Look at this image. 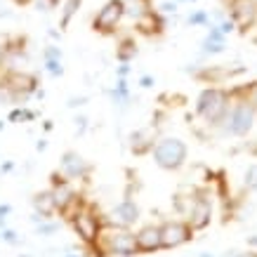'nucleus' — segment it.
Returning a JSON list of instances; mask_svg holds the SVG:
<instances>
[{
    "mask_svg": "<svg viewBox=\"0 0 257 257\" xmlns=\"http://www.w3.org/2000/svg\"><path fill=\"white\" fill-rule=\"evenodd\" d=\"M151 156H154V163L161 170L175 172L187 165L189 147L187 142L179 140V137H158L154 149H151Z\"/></svg>",
    "mask_w": 257,
    "mask_h": 257,
    "instance_id": "obj_5",
    "label": "nucleus"
},
{
    "mask_svg": "<svg viewBox=\"0 0 257 257\" xmlns=\"http://www.w3.org/2000/svg\"><path fill=\"white\" fill-rule=\"evenodd\" d=\"M255 43H257V38H255Z\"/></svg>",
    "mask_w": 257,
    "mask_h": 257,
    "instance_id": "obj_47",
    "label": "nucleus"
},
{
    "mask_svg": "<svg viewBox=\"0 0 257 257\" xmlns=\"http://www.w3.org/2000/svg\"><path fill=\"white\" fill-rule=\"evenodd\" d=\"M135 243H137V252L149 255V252H158L163 250L161 243V224H144L142 229L135 231Z\"/></svg>",
    "mask_w": 257,
    "mask_h": 257,
    "instance_id": "obj_13",
    "label": "nucleus"
},
{
    "mask_svg": "<svg viewBox=\"0 0 257 257\" xmlns=\"http://www.w3.org/2000/svg\"><path fill=\"white\" fill-rule=\"evenodd\" d=\"M248 243H250V245H255V248H257V234H255V236H250V241H248Z\"/></svg>",
    "mask_w": 257,
    "mask_h": 257,
    "instance_id": "obj_40",
    "label": "nucleus"
},
{
    "mask_svg": "<svg viewBox=\"0 0 257 257\" xmlns=\"http://www.w3.org/2000/svg\"><path fill=\"white\" fill-rule=\"evenodd\" d=\"M90 257H135L137 252V243H135V231L127 226L116 224H104L99 238L94 245L85 248Z\"/></svg>",
    "mask_w": 257,
    "mask_h": 257,
    "instance_id": "obj_1",
    "label": "nucleus"
},
{
    "mask_svg": "<svg viewBox=\"0 0 257 257\" xmlns=\"http://www.w3.org/2000/svg\"><path fill=\"white\" fill-rule=\"evenodd\" d=\"M224 50H226V36L219 31L217 26H208V33L201 40V55L203 57L222 55Z\"/></svg>",
    "mask_w": 257,
    "mask_h": 257,
    "instance_id": "obj_16",
    "label": "nucleus"
},
{
    "mask_svg": "<svg viewBox=\"0 0 257 257\" xmlns=\"http://www.w3.org/2000/svg\"><path fill=\"white\" fill-rule=\"evenodd\" d=\"M83 8V0H64L62 12H59V31H66L73 22V17L78 15V10Z\"/></svg>",
    "mask_w": 257,
    "mask_h": 257,
    "instance_id": "obj_19",
    "label": "nucleus"
},
{
    "mask_svg": "<svg viewBox=\"0 0 257 257\" xmlns=\"http://www.w3.org/2000/svg\"><path fill=\"white\" fill-rule=\"evenodd\" d=\"M158 127H142V130H135L133 135H130V151H133L135 156H147V154H151V149H154V144H156L158 135H156Z\"/></svg>",
    "mask_w": 257,
    "mask_h": 257,
    "instance_id": "obj_14",
    "label": "nucleus"
},
{
    "mask_svg": "<svg viewBox=\"0 0 257 257\" xmlns=\"http://www.w3.org/2000/svg\"><path fill=\"white\" fill-rule=\"evenodd\" d=\"M43 69H45V73H50L52 78L64 76V62L62 59H43Z\"/></svg>",
    "mask_w": 257,
    "mask_h": 257,
    "instance_id": "obj_23",
    "label": "nucleus"
},
{
    "mask_svg": "<svg viewBox=\"0 0 257 257\" xmlns=\"http://www.w3.org/2000/svg\"><path fill=\"white\" fill-rule=\"evenodd\" d=\"M5 69V47H3V40H0V71Z\"/></svg>",
    "mask_w": 257,
    "mask_h": 257,
    "instance_id": "obj_35",
    "label": "nucleus"
},
{
    "mask_svg": "<svg viewBox=\"0 0 257 257\" xmlns=\"http://www.w3.org/2000/svg\"><path fill=\"white\" fill-rule=\"evenodd\" d=\"M177 3H196V0H177Z\"/></svg>",
    "mask_w": 257,
    "mask_h": 257,
    "instance_id": "obj_44",
    "label": "nucleus"
},
{
    "mask_svg": "<svg viewBox=\"0 0 257 257\" xmlns=\"http://www.w3.org/2000/svg\"><path fill=\"white\" fill-rule=\"evenodd\" d=\"M189 26H208L210 24V12L208 10H194L187 19Z\"/></svg>",
    "mask_w": 257,
    "mask_h": 257,
    "instance_id": "obj_22",
    "label": "nucleus"
},
{
    "mask_svg": "<svg viewBox=\"0 0 257 257\" xmlns=\"http://www.w3.org/2000/svg\"><path fill=\"white\" fill-rule=\"evenodd\" d=\"M229 19L236 24L238 31H250L257 24V0H226Z\"/></svg>",
    "mask_w": 257,
    "mask_h": 257,
    "instance_id": "obj_11",
    "label": "nucleus"
},
{
    "mask_svg": "<svg viewBox=\"0 0 257 257\" xmlns=\"http://www.w3.org/2000/svg\"><path fill=\"white\" fill-rule=\"evenodd\" d=\"M15 170V161H5V163H0V172L3 175H8V172Z\"/></svg>",
    "mask_w": 257,
    "mask_h": 257,
    "instance_id": "obj_33",
    "label": "nucleus"
},
{
    "mask_svg": "<svg viewBox=\"0 0 257 257\" xmlns=\"http://www.w3.org/2000/svg\"><path fill=\"white\" fill-rule=\"evenodd\" d=\"M137 85L144 87V90H149V87L156 85V78L154 76H149V73H144V76H140V80H137Z\"/></svg>",
    "mask_w": 257,
    "mask_h": 257,
    "instance_id": "obj_31",
    "label": "nucleus"
},
{
    "mask_svg": "<svg viewBox=\"0 0 257 257\" xmlns=\"http://www.w3.org/2000/svg\"><path fill=\"white\" fill-rule=\"evenodd\" d=\"M31 205H33V212H38L43 219L55 217V215H57L55 198H52V191H50V189H45V191H38V194H33Z\"/></svg>",
    "mask_w": 257,
    "mask_h": 257,
    "instance_id": "obj_17",
    "label": "nucleus"
},
{
    "mask_svg": "<svg viewBox=\"0 0 257 257\" xmlns=\"http://www.w3.org/2000/svg\"><path fill=\"white\" fill-rule=\"evenodd\" d=\"M231 94H236V97H241L243 94V97H245V99L257 109V83H252L250 87H243V90H231Z\"/></svg>",
    "mask_w": 257,
    "mask_h": 257,
    "instance_id": "obj_24",
    "label": "nucleus"
},
{
    "mask_svg": "<svg viewBox=\"0 0 257 257\" xmlns=\"http://www.w3.org/2000/svg\"><path fill=\"white\" fill-rule=\"evenodd\" d=\"M133 73V66H130V62H118V69H116V76L118 78H127Z\"/></svg>",
    "mask_w": 257,
    "mask_h": 257,
    "instance_id": "obj_29",
    "label": "nucleus"
},
{
    "mask_svg": "<svg viewBox=\"0 0 257 257\" xmlns=\"http://www.w3.org/2000/svg\"><path fill=\"white\" fill-rule=\"evenodd\" d=\"M73 123H76V135H85L87 133V123H90V120H87L85 116H76Z\"/></svg>",
    "mask_w": 257,
    "mask_h": 257,
    "instance_id": "obj_30",
    "label": "nucleus"
},
{
    "mask_svg": "<svg viewBox=\"0 0 257 257\" xmlns=\"http://www.w3.org/2000/svg\"><path fill=\"white\" fill-rule=\"evenodd\" d=\"M177 10H179V3H177V0H163V3L158 5V12H161V15H163V17H168V15H175Z\"/></svg>",
    "mask_w": 257,
    "mask_h": 257,
    "instance_id": "obj_26",
    "label": "nucleus"
},
{
    "mask_svg": "<svg viewBox=\"0 0 257 257\" xmlns=\"http://www.w3.org/2000/svg\"><path fill=\"white\" fill-rule=\"evenodd\" d=\"M0 236H3V243H8V245H19V234H17L15 229H10V226H5L3 231H0Z\"/></svg>",
    "mask_w": 257,
    "mask_h": 257,
    "instance_id": "obj_25",
    "label": "nucleus"
},
{
    "mask_svg": "<svg viewBox=\"0 0 257 257\" xmlns=\"http://www.w3.org/2000/svg\"><path fill=\"white\" fill-rule=\"evenodd\" d=\"M19 257H33V255H19Z\"/></svg>",
    "mask_w": 257,
    "mask_h": 257,
    "instance_id": "obj_45",
    "label": "nucleus"
},
{
    "mask_svg": "<svg viewBox=\"0 0 257 257\" xmlns=\"http://www.w3.org/2000/svg\"><path fill=\"white\" fill-rule=\"evenodd\" d=\"M255 116H257V109L250 104L245 97H236L231 94V106L226 111V116L222 118V133L224 135H231V137H245V135L252 130L255 125Z\"/></svg>",
    "mask_w": 257,
    "mask_h": 257,
    "instance_id": "obj_4",
    "label": "nucleus"
},
{
    "mask_svg": "<svg viewBox=\"0 0 257 257\" xmlns=\"http://www.w3.org/2000/svg\"><path fill=\"white\" fill-rule=\"evenodd\" d=\"M135 31L142 33V36H149V38H154V36H161L165 31V17L158 12V10H151L147 15L137 19L135 22Z\"/></svg>",
    "mask_w": 257,
    "mask_h": 257,
    "instance_id": "obj_15",
    "label": "nucleus"
},
{
    "mask_svg": "<svg viewBox=\"0 0 257 257\" xmlns=\"http://www.w3.org/2000/svg\"><path fill=\"white\" fill-rule=\"evenodd\" d=\"M109 97L113 101V106L118 109H127L130 106V101H133V90L127 85V78H118L116 85L109 90Z\"/></svg>",
    "mask_w": 257,
    "mask_h": 257,
    "instance_id": "obj_18",
    "label": "nucleus"
},
{
    "mask_svg": "<svg viewBox=\"0 0 257 257\" xmlns=\"http://www.w3.org/2000/svg\"><path fill=\"white\" fill-rule=\"evenodd\" d=\"M50 191H52V198H55L57 215H62V217H69L78 205L85 203L83 196L76 191L73 182L64 177L62 172H52V175H50Z\"/></svg>",
    "mask_w": 257,
    "mask_h": 257,
    "instance_id": "obj_6",
    "label": "nucleus"
},
{
    "mask_svg": "<svg viewBox=\"0 0 257 257\" xmlns=\"http://www.w3.org/2000/svg\"><path fill=\"white\" fill-rule=\"evenodd\" d=\"M245 189L248 191H257V165H250L248 175H245Z\"/></svg>",
    "mask_w": 257,
    "mask_h": 257,
    "instance_id": "obj_27",
    "label": "nucleus"
},
{
    "mask_svg": "<svg viewBox=\"0 0 257 257\" xmlns=\"http://www.w3.org/2000/svg\"><path fill=\"white\" fill-rule=\"evenodd\" d=\"M187 222L194 231L208 229L212 222V201L205 191H194V198L189 201L187 208Z\"/></svg>",
    "mask_w": 257,
    "mask_h": 257,
    "instance_id": "obj_8",
    "label": "nucleus"
},
{
    "mask_svg": "<svg viewBox=\"0 0 257 257\" xmlns=\"http://www.w3.org/2000/svg\"><path fill=\"white\" fill-rule=\"evenodd\" d=\"M62 257H83L80 252H66V255H62Z\"/></svg>",
    "mask_w": 257,
    "mask_h": 257,
    "instance_id": "obj_41",
    "label": "nucleus"
},
{
    "mask_svg": "<svg viewBox=\"0 0 257 257\" xmlns=\"http://www.w3.org/2000/svg\"><path fill=\"white\" fill-rule=\"evenodd\" d=\"M231 106V92L224 87H205L201 90L198 99H196V116L205 120L208 125L217 127L226 111Z\"/></svg>",
    "mask_w": 257,
    "mask_h": 257,
    "instance_id": "obj_2",
    "label": "nucleus"
},
{
    "mask_svg": "<svg viewBox=\"0 0 257 257\" xmlns=\"http://www.w3.org/2000/svg\"><path fill=\"white\" fill-rule=\"evenodd\" d=\"M45 149H47V140H45V137L36 142V151H45Z\"/></svg>",
    "mask_w": 257,
    "mask_h": 257,
    "instance_id": "obj_36",
    "label": "nucleus"
},
{
    "mask_svg": "<svg viewBox=\"0 0 257 257\" xmlns=\"http://www.w3.org/2000/svg\"><path fill=\"white\" fill-rule=\"evenodd\" d=\"M85 101H87V97H71V99H69V106H71V109H78V106H83Z\"/></svg>",
    "mask_w": 257,
    "mask_h": 257,
    "instance_id": "obj_32",
    "label": "nucleus"
},
{
    "mask_svg": "<svg viewBox=\"0 0 257 257\" xmlns=\"http://www.w3.org/2000/svg\"><path fill=\"white\" fill-rule=\"evenodd\" d=\"M3 130H5V120H0V133H3Z\"/></svg>",
    "mask_w": 257,
    "mask_h": 257,
    "instance_id": "obj_43",
    "label": "nucleus"
},
{
    "mask_svg": "<svg viewBox=\"0 0 257 257\" xmlns=\"http://www.w3.org/2000/svg\"><path fill=\"white\" fill-rule=\"evenodd\" d=\"M125 19V0H106L92 17V31L99 36H113Z\"/></svg>",
    "mask_w": 257,
    "mask_h": 257,
    "instance_id": "obj_7",
    "label": "nucleus"
},
{
    "mask_svg": "<svg viewBox=\"0 0 257 257\" xmlns=\"http://www.w3.org/2000/svg\"><path fill=\"white\" fill-rule=\"evenodd\" d=\"M10 212H12V205L10 203H0V217H10Z\"/></svg>",
    "mask_w": 257,
    "mask_h": 257,
    "instance_id": "obj_34",
    "label": "nucleus"
},
{
    "mask_svg": "<svg viewBox=\"0 0 257 257\" xmlns=\"http://www.w3.org/2000/svg\"><path fill=\"white\" fill-rule=\"evenodd\" d=\"M92 170H94L92 163H90V161H85L78 151L69 149V151H64V154H62V161H59V172H62L66 179H71V182H87V179L92 177Z\"/></svg>",
    "mask_w": 257,
    "mask_h": 257,
    "instance_id": "obj_10",
    "label": "nucleus"
},
{
    "mask_svg": "<svg viewBox=\"0 0 257 257\" xmlns=\"http://www.w3.org/2000/svg\"><path fill=\"white\" fill-rule=\"evenodd\" d=\"M43 59H62V47L59 45H47L45 50H43Z\"/></svg>",
    "mask_w": 257,
    "mask_h": 257,
    "instance_id": "obj_28",
    "label": "nucleus"
},
{
    "mask_svg": "<svg viewBox=\"0 0 257 257\" xmlns=\"http://www.w3.org/2000/svg\"><path fill=\"white\" fill-rule=\"evenodd\" d=\"M0 231H3V229H0ZM0 243H3V236H0Z\"/></svg>",
    "mask_w": 257,
    "mask_h": 257,
    "instance_id": "obj_46",
    "label": "nucleus"
},
{
    "mask_svg": "<svg viewBox=\"0 0 257 257\" xmlns=\"http://www.w3.org/2000/svg\"><path fill=\"white\" fill-rule=\"evenodd\" d=\"M135 57H137V40L133 36L120 38V43L116 47V59L118 62H133Z\"/></svg>",
    "mask_w": 257,
    "mask_h": 257,
    "instance_id": "obj_20",
    "label": "nucleus"
},
{
    "mask_svg": "<svg viewBox=\"0 0 257 257\" xmlns=\"http://www.w3.org/2000/svg\"><path fill=\"white\" fill-rule=\"evenodd\" d=\"M142 217V210H140V205H137V201H135L133 196L127 194L123 198V201H118L113 208H111V215L109 219H104L106 224H116V226H130L137 224Z\"/></svg>",
    "mask_w": 257,
    "mask_h": 257,
    "instance_id": "obj_12",
    "label": "nucleus"
},
{
    "mask_svg": "<svg viewBox=\"0 0 257 257\" xmlns=\"http://www.w3.org/2000/svg\"><path fill=\"white\" fill-rule=\"evenodd\" d=\"M198 257H215V255H212V252H201Z\"/></svg>",
    "mask_w": 257,
    "mask_h": 257,
    "instance_id": "obj_42",
    "label": "nucleus"
},
{
    "mask_svg": "<svg viewBox=\"0 0 257 257\" xmlns=\"http://www.w3.org/2000/svg\"><path fill=\"white\" fill-rule=\"evenodd\" d=\"M59 222L55 217H47V219H40L38 224H36V234L38 236H55L59 231Z\"/></svg>",
    "mask_w": 257,
    "mask_h": 257,
    "instance_id": "obj_21",
    "label": "nucleus"
},
{
    "mask_svg": "<svg viewBox=\"0 0 257 257\" xmlns=\"http://www.w3.org/2000/svg\"><path fill=\"white\" fill-rule=\"evenodd\" d=\"M66 219H69L73 234L78 236V241L83 243V248L94 245V243H97V238H99V234H101V229H104V224H106V222H104V217L94 210V205H90V203L78 205V208L71 212Z\"/></svg>",
    "mask_w": 257,
    "mask_h": 257,
    "instance_id": "obj_3",
    "label": "nucleus"
},
{
    "mask_svg": "<svg viewBox=\"0 0 257 257\" xmlns=\"http://www.w3.org/2000/svg\"><path fill=\"white\" fill-rule=\"evenodd\" d=\"M15 3H17V5H31L33 0H15Z\"/></svg>",
    "mask_w": 257,
    "mask_h": 257,
    "instance_id": "obj_39",
    "label": "nucleus"
},
{
    "mask_svg": "<svg viewBox=\"0 0 257 257\" xmlns=\"http://www.w3.org/2000/svg\"><path fill=\"white\" fill-rule=\"evenodd\" d=\"M234 257H257L255 250H250V252H234Z\"/></svg>",
    "mask_w": 257,
    "mask_h": 257,
    "instance_id": "obj_37",
    "label": "nucleus"
},
{
    "mask_svg": "<svg viewBox=\"0 0 257 257\" xmlns=\"http://www.w3.org/2000/svg\"><path fill=\"white\" fill-rule=\"evenodd\" d=\"M52 127H55V123H52V120H45V123H43V130H45V133H50Z\"/></svg>",
    "mask_w": 257,
    "mask_h": 257,
    "instance_id": "obj_38",
    "label": "nucleus"
},
{
    "mask_svg": "<svg viewBox=\"0 0 257 257\" xmlns=\"http://www.w3.org/2000/svg\"><path fill=\"white\" fill-rule=\"evenodd\" d=\"M194 238V229L189 226V222L184 219H168L161 224V243L163 250H177L182 245H187Z\"/></svg>",
    "mask_w": 257,
    "mask_h": 257,
    "instance_id": "obj_9",
    "label": "nucleus"
}]
</instances>
